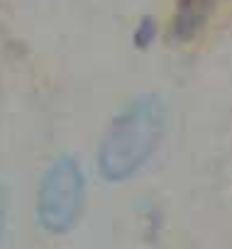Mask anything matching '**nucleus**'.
<instances>
[{
	"label": "nucleus",
	"instance_id": "7ed1b4c3",
	"mask_svg": "<svg viewBox=\"0 0 232 249\" xmlns=\"http://www.w3.org/2000/svg\"><path fill=\"white\" fill-rule=\"evenodd\" d=\"M200 3H203V0H186V3H183L181 15H178V20H176V32H178L181 37H188V35L196 32V27L203 22L205 13L198 10Z\"/></svg>",
	"mask_w": 232,
	"mask_h": 249
},
{
	"label": "nucleus",
	"instance_id": "f257e3e1",
	"mask_svg": "<svg viewBox=\"0 0 232 249\" xmlns=\"http://www.w3.org/2000/svg\"><path fill=\"white\" fill-rule=\"evenodd\" d=\"M164 135V107L159 98L144 95L132 100L112 120L98 149V169L105 181L132 178L154 154Z\"/></svg>",
	"mask_w": 232,
	"mask_h": 249
},
{
	"label": "nucleus",
	"instance_id": "20e7f679",
	"mask_svg": "<svg viewBox=\"0 0 232 249\" xmlns=\"http://www.w3.org/2000/svg\"><path fill=\"white\" fill-rule=\"evenodd\" d=\"M5 215H8V196L0 188V237H3V230H5Z\"/></svg>",
	"mask_w": 232,
	"mask_h": 249
},
{
	"label": "nucleus",
	"instance_id": "f03ea898",
	"mask_svg": "<svg viewBox=\"0 0 232 249\" xmlns=\"http://www.w3.org/2000/svg\"><path fill=\"white\" fill-rule=\"evenodd\" d=\"M83 205V174L73 157H59L44 174L37 193V217L52 234L69 232Z\"/></svg>",
	"mask_w": 232,
	"mask_h": 249
}]
</instances>
